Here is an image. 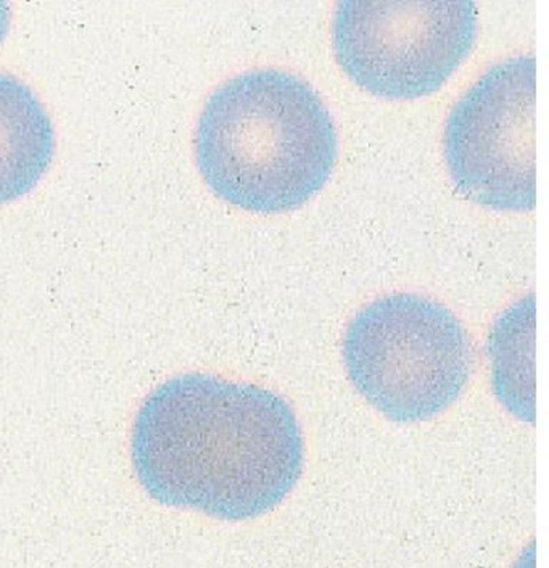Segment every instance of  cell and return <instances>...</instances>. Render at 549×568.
I'll return each instance as SVG.
<instances>
[{"label": "cell", "mask_w": 549, "mask_h": 568, "mask_svg": "<svg viewBox=\"0 0 549 568\" xmlns=\"http://www.w3.org/2000/svg\"><path fill=\"white\" fill-rule=\"evenodd\" d=\"M131 460L155 501L247 520L295 487L303 438L294 410L276 393L183 374L163 382L139 407Z\"/></svg>", "instance_id": "1"}, {"label": "cell", "mask_w": 549, "mask_h": 568, "mask_svg": "<svg viewBox=\"0 0 549 568\" xmlns=\"http://www.w3.org/2000/svg\"><path fill=\"white\" fill-rule=\"evenodd\" d=\"M195 155L206 184L231 205L287 212L326 184L337 134L308 82L262 68L213 92L200 114Z\"/></svg>", "instance_id": "2"}, {"label": "cell", "mask_w": 549, "mask_h": 568, "mask_svg": "<svg viewBox=\"0 0 549 568\" xmlns=\"http://www.w3.org/2000/svg\"><path fill=\"white\" fill-rule=\"evenodd\" d=\"M344 359L356 390L388 419L416 423L447 409L470 373L467 334L451 311L411 293L384 296L348 324Z\"/></svg>", "instance_id": "3"}, {"label": "cell", "mask_w": 549, "mask_h": 568, "mask_svg": "<svg viewBox=\"0 0 549 568\" xmlns=\"http://www.w3.org/2000/svg\"><path fill=\"white\" fill-rule=\"evenodd\" d=\"M477 33L472 2H340L338 63L366 91L390 99L433 94L465 60Z\"/></svg>", "instance_id": "4"}, {"label": "cell", "mask_w": 549, "mask_h": 568, "mask_svg": "<svg viewBox=\"0 0 549 568\" xmlns=\"http://www.w3.org/2000/svg\"><path fill=\"white\" fill-rule=\"evenodd\" d=\"M535 94V57H512L487 71L449 113L445 159L466 199L505 212L533 209Z\"/></svg>", "instance_id": "5"}, {"label": "cell", "mask_w": 549, "mask_h": 568, "mask_svg": "<svg viewBox=\"0 0 549 568\" xmlns=\"http://www.w3.org/2000/svg\"><path fill=\"white\" fill-rule=\"evenodd\" d=\"M53 156L48 112L24 82L0 73V203L27 194Z\"/></svg>", "instance_id": "6"}, {"label": "cell", "mask_w": 549, "mask_h": 568, "mask_svg": "<svg viewBox=\"0 0 549 568\" xmlns=\"http://www.w3.org/2000/svg\"><path fill=\"white\" fill-rule=\"evenodd\" d=\"M7 27H9V7L6 3H0V42H2Z\"/></svg>", "instance_id": "7"}]
</instances>
